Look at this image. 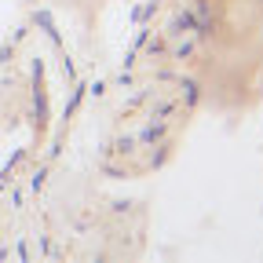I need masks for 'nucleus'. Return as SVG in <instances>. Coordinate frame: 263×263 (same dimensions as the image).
Segmentation results:
<instances>
[]
</instances>
